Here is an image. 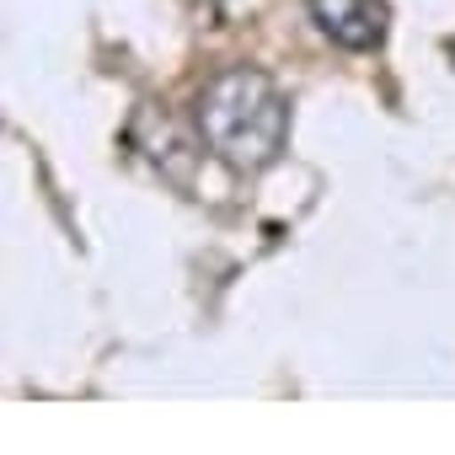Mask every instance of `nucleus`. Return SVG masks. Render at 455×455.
<instances>
[{
  "label": "nucleus",
  "mask_w": 455,
  "mask_h": 455,
  "mask_svg": "<svg viewBox=\"0 0 455 455\" xmlns=\"http://www.w3.org/2000/svg\"><path fill=\"white\" fill-rule=\"evenodd\" d=\"M193 118H198L209 156L225 161L231 172H268L290 140V102H284L279 81L252 65L220 70L198 92Z\"/></svg>",
  "instance_id": "obj_1"
},
{
  "label": "nucleus",
  "mask_w": 455,
  "mask_h": 455,
  "mask_svg": "<svg viewBox=\"0 0 455 455\" xmlns=\"http://www.w3.org/2000/svg\"><path fill=\"white\" fill-rule=\"evenodd\" d=\"M306 12H311L322 38H332L338 49H354V54L380 49L386 33H391V6L386 0H306Z\"/></svg>",
  "instance_id": "obj_2"
}]
</instances>
